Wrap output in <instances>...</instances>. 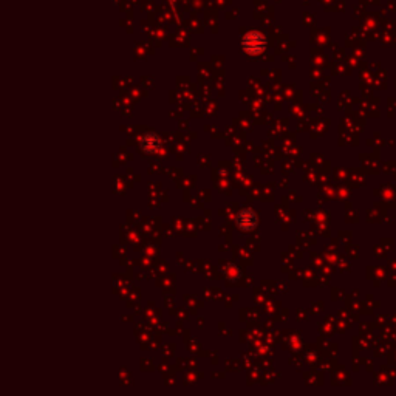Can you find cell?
I'll list each match as a JSON object with an SVG mask.
<instances>
[{
  "label": "cell",
  "instance_id": "1",
  "mask_svg": "<svg viewBox=\"0 0 396 396\" xmlns=\"http://www.w3.org/2000/svg\"><path fill=\"white\" fill-rule=\"evenodd\" d=\"M265 37L260 33H249L243 37V48L249 54H259L265 50Z\"/></svg>",
  "mask_w": 396,
  "mask_h": 396
},
{
  "label": "cell",
  "instance_id": "2",
  "mask_svg": "<svg viewBox=\"0 0 396 396\" xmlns=\"http://www.w3.org/2000/svg\"><path fill=\"white\" fill-rule=\"evenodd\" d=\"M257 224V217L251 210H242L237 217V226L242 231H251L256 228Z\"/></svg>",
  "mask_w": 396,
  "mask_h": 396
},
{
  "label": "cell",
  "instance_id": "3",
  "mask_svg": "<svg viewBox=\"0 0 396 396\" xmlns=\"http://www.w3.org/2000/svg\"><path fill=\"white\" fill-rule=\"evenodd\" d=\"M160 147V139L157 138V135H146L144 139H143V149L149 153H153V152H157Z\"/></svg>",
  "mask_w": 396,
  "mask_h": 396
}]
</instances>
